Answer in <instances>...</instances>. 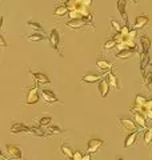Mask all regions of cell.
Listing matches in <instances>:
<instances>
[{
    "label": "cell",
    "instance_id": "cell-35",
    "mask_svg": "<svg viewBox=\"0 0 152 160\" xmlns=\"http://www.w3.org/2000/svg\"><path fill=\"white\" fill-rule=\"evenodd\" d=\"M136 35H138V33H136V29H131V32H129V35H128V39H129V40H134V39L136 38Z\"/></svg>",
    "mask_w": 152,
    "mask_h": 160
},
{
    "label": "cell",
    "instance_id": "cell-27",
    "mask_svg": "<svg viewBox=\"0 0 152 160\" xmlns=\"http://www.w3.org/2000/svg\"><path fill=\"white\" fill-rule=\"evenodd\" d=\"M152 143V128L147 129V131L144 132V144L145 147H149Z\"/></svg>",
    "mask_w": 152,
    "mask_h": 160
},
{
    "label": "cell",
    "instance_id": "cell-37",
    "mask_svg": "<svg viewBox=\"0 0 152 160\" xmlns=\"http://www.w3.org/2000/svg\"><path fill=\"white\" fill-rule=\"evenodd\" d=\"M83 6H85V7H91V4H92V0H83Z\"/></svg>",
    "mask_w": 152,
    "mask_h": 160
},
{
    "label": "cell",
    "instance_id": "cell-38",
    "mask_svg": "<svg viewBox=\"0 0 152 160\" xmlns=\"http://www.w3.org/2000/svg\"><path fill=\"white\" fill-rule=\"evenodd\" d=\"M145 116H147V120H152V111H145Z\"/></svg>",
    "mask_w": 152,
    "mask_h": 160
},
{
    "label": "cell",
    "instance_id": "cell-24",
    "mask_svg": "<svg viewBox=\"0 0 152 160\" xmlns=\"http://www.w3.org/2000/svg\"><path fill=\"white\" fill-rule=\"evenodd\" d=\"M115 47H118V43H116V40H114L112 38H109L105 40V43L103 44V51H109V49H112Z\"/></svg>",
    "mask_w": 152,
    "mask_h": 160
},
{
    "label": "cell",
    "instance_id": "cell-33",
    "mask_svg": "<svg viewBox=\"0 0 152 160\" xmlns=\"http://www.w3.org/2000/svg\"><path fill=\"white\" fill-rule=\"evenodd\" d=\"M83 156H84V153H83V152H80V151H75L72 160H83Z\"/></svg>",
    "mask_w": 152,
    "mask_h": 160
},
{
    "label": "cell",
    "instance_id": "cell-19",
    "mask_svg": "<svg viewBox=\"0 0 152 160\" xmlns=\"http://www.w3.org/2000/svg\"><path fill=\"white\" fill-rule=\"evenodd\" d=\"M140 44H141V49H143V53H148L149 48H151V39L147 36H141L140 38ZM141 53V55H143Z\"/></svg>",
    "mask_w": 152,
    "mask_h": 160
},
{
    "label": "cell",
    "instance_id": "cell-8",
    "mask_svg": "<svg viewBox=\"0 0 152 160\" xmlns=\"http://www.w3.org/2000/svg\"><path fill=\"white\" fill-rule=\"evenodd\" d=\"M87 22H85L84 19H76V20H68L67 23H65V26H67L68 28H72V29H83L87 27ZM91 26V24H89ZM92 27V26H91ZM94 28V27H92Z\"/></svg>",
    "mask_w": 152,
    "mask_h": 160
},
{
    "label": "cell",
    "instance_id": "cell-29",
    "mask_svg": "<svg viewBox=\"0 0 152 160\" xmlns=\"http://www.w3.org/2000/svg\"><path fill=\"white\" fill-rule=\"evenodd\" d=\"M145 102H147V99H145L144 96H141V95H136V98H135V106L143 107V108H144Z\"/></svg>",
    "mask_w": 152,
    "mask_h": 160
},
{
    "label": "cell",
    "instance_id": "cell-18",
    "mask_svg": "<svg viewBox=\"0 0 152 160\" xmlns=\"http://www.w3.org/2000/svg\"><path fill=\"white\" fill-rule=\"evenodd\" d=\"M134 53H136V49H123V51H119L118 53L115 55V58L116 59H128L131 56H134Z\"/></svg>",
    "mask_w": 152,
    "mask_h": 160
},
{
    "label": "cell",
    "instance_id": "cell-5",
    "mask_svg": "<svg viewBox=\"0 0 152 160\" xmlns=\"http://www.w3.org/2000/svg\"><path fill=\"white\" fill-rule=\"evenodd\" d=\"M119 123H120L121 128H124L125 131H128L129 133L138 131V124L135 123V120L129 119V118H120L119 119Z\"/></svg>",
    "mask_w": 152,
    "mask_h": 160
},
{
    "label": "cell",
    "instance_id": "cell-20",
    "mask_svg": "<svg viewBox=\"0 0 152 160\" xmlns=\"http://www.w3.org/2000/svg\"><path fill=\"white\" fill-rule=\"evenodd\" d=\"M55 15L56 16H64V15H68V12H69V8L65 6V3H63V4H59V6L55 8Z\"/></svg>",
    "mask_w": 152,
    "mask_h": 160
},
{
    "label": "cell",
    "instance_id": "cell-22",
    "mask_svg": "<svg viewBox=\"0 0 152 160\" xmlns=\"http://www.w3.org/2000/svg\"><path fill=\"white\" fill-rule=\"evenodd\" d=\"M25 39H27L28 42H31V43H38V42H42V40H44L45 38H44L43 33L35 32V33H31V35H27Z\"/></svg>",
    "mask_w": 152,
    "mask_h": 160
},
{
    "label": "cell",
    "instance_id": "cell-9",
    "mask_svg": "<svg viewBox=\"0 0 152 160\" xmlns=\"http://www.w3.org/2000/svg\"><path fill=\"white\" fill-rule=\"evenodd\" d=\"M104 78V75H100V73H87L82 78V84H94L96 82H100L101 79Z\"/></svg>",
    "mask_w": 152,
    "mask_h": 160
},
{
    "label": "cell",
    "instance_id": "cell-30",
    "mask_svg": "<svg viewBox=\"0 0 152 160\" xmlns=\"http://www.w3.org/2000/svg\"><path fill=\"white\" fill-rule=\"evenodd\" d=\"M38 123H39L40 127H47V126H49V123H51V118H49V116L40 118V119L38 120Z\"/></svg>",
    "mask_w": 152,
    "mask_h": 160
},
{
    "label": "cell",
    "instance_id": "cell-41",
    "mask_svg": "<svg viewBox=\"0 0 152 160\" xmlns=\"http://www.w3.org/2000/svg\"><path fill=\"white\" fill-rule=\"evenodd\" d=\"M132 3H134V4H138V3H139V0H132Z\"/></svg>",
    "mask_w": 152,
    "mask_h": 160
},
{
    "label": "cell",
    "instance_id": "cell-42",
    "mask_svg": "<svg viewBox=\"0 0 152 160\" xmlns=\"http://www.w3.org/2000/svg\"><path fill=\"white\" fill-rule=\"evenodd\" d=\"M116 160H124V159H123V158H121V156H119V158H118V159H116Z\"/></svg>",
    "mask_w": 152,
    "mask_h": 160
},
{
    "label": "cell",
    "instance_id": "cell-2",
    "mask_svg": "<svg viewBox=\"0 0 152 160\" xmlns=\"http://www.w3.org/2000/svg\"><path fill=\"white\" fill-rule=\"evenodd\" d=\"M4 151H6L7 156L11 158V159H22L23 158V153H22V148L16 144H6L4 146Z\"/></svg>",
    "mask_w": 152,
    "mask_h": 160
},
{
    "label": "cell",
    "instance_id": "cell-3",
    "mask_svg": "<svg viewBox=\"0 0 152 160\" xmlns=\"http://www.w3.org/2000/svg\"><path fill=\"white\" fill-rule=\"evenodd\" d=\"M48 42L51 44V47H52L55 51H58L60 53V56H63L62 53V49L59 48V44H60V36H59V31L56 28H52L49 32V36H48Z\"/></svg>",
    "mask_w": 152,
    "mask_h": 160
},
{
    "label": "cell",
    "instance_id": "cell-44",
    "mask_svg": "<svg viewBox=\"0 0 152 160\" xmlns=\"http://www.w3.org/2000/svg\"><path fill=\"white\" fill-rule=\"evenodd\" d=\"M151 72H152V64H151Z\"/></svg>",
    "mask_w": 152,
    "mask_h": 160
},
{
    "label": "cell",
    "instance_id": "cell-32",
    "mask_svg": "<svg viewBox=\"0 0 152 160\" xmlns=\"http://www.w3.org/2000/svg\"><path fill=\"white\" fill-rule=\"evenodd\" d=\"M120 32L123 33L125 38H128V35H129V32H131V29H129V24H124V26H123V28H121V31H120Z\"/></svg>",
    "mask_w": 152,
    "mask_h": 160
},
{
    "label": "cell",
    "instance_id": "cell-10",
    "mask_svg": "<svg viewBox=\"0 0 152 160\" xmlns=\"http://www.w3.org/2000/svg\"><path fill=\"white\" fill-rule=\"evenodd\" d=\"M134 115V120L138 126L143 129V128H148L147 127V116H145V109L144 111H140V112H135Z\"/></svg>",
    "mask_w": 152,
    "mask_h": 160
},
{
    "label": "cell",
    "instance_id": "cell-43",
    "mask_svg": "<svg viewBox=\"0 0 152 160\" xmlns=\"http://www.w3.org/2000/svg\"><path fill=\"white\" fill-rule=\"evenodd\" d=\"M76 3H83V0H76Z\"/></svg>",
    "mask_w": 152,
    "mask_h": 160
},
{
    "label": "cell",
    "instance_id": "cell-25",
    "mask_svg": "<svg viewBox=\"0 0 152 160\" xmlns=\"http://www.w3.org/2000/svg\"><path fill=\"white\" fill-rule=\"evenodd\" d=\"M47 129H48L47 136H52V135H59V133H63V132H64V129L60 128L59 126H51V127H48Z\"/></svg>",
    "mask_w": 152,
    "mask_h": 160
},
{
    "label": "cell",
    "instance_id": "cell-36",
    "mask_svg": "<svg viewBox=\"0 0 152 160\" xmlns=\"http://www.w3.org/2000/svg\"><path fill=\"white\" fill-rule=\"evenodd\" d=\"M0 46H2V47H7L6 39H4V36H3V35H2V36H0Z\"/></svg>",
    "mask_w": 152,
    "mask_h": 160
},
{
    "label": "cell",
    "instance_id": "cell-16",
    "mask_svg": "<svg viewBox=\"0 0 152 160\" xmlns=\"http://www.w3.org/2000/svg\"><path fill=\"white\" fill-rule=\"evenodd\" d=\"M148 22H149V19H148V16L144 13V15H140V16H138L135 19V23H134V28L135 29H138V28H143V27H145L147 24H148Z\"/></svg>",
    "mask_w": 152,
    "mask_h": 160
},
{
    "label": "cell",
    "instance_id": "cell-13",
    "mask_svg": "<svg viewBox=\"0 0 152 160\" xmlns=\"http://www.w3.org/2000/svg\"><path fill=\"white\" fill-rule=\"evenodd\" d=\"M141 128H139L138 131H135V132H131L128 133L125 136L124 139V148H132L135 146V143H136V139H138V135H139V131H140Z\"/></svg>",
    "mask_w": 152,
    "mask_h": 160
},
{
    "label": "cell",
    "instance_id": "cell-39",
    "mask_svg": "<svg viewBox=\"0 0 152 160\" xmlns=\"http://www.w3.org/2000/svg\"><path fill=\"white\" fill-rule=\"evenodd\" d=\"M83 160H91V153H84V156H83Z\"/></svg>",
    "mask_w": 152,
    "mask_h": 160
},
{
    "label": "cell",
    "instance_id": "cell-26",
    "mask_svg": "<svg viewBox=\"0 0 152 160\" xmlns=\"http://www.w3.org/2000/svg\"><path fill=\"white\" fill-rule=\"evenodd\" d=\"M109 24H111V28H114L116 32H120L123 26L119 23V20H116L115 18H109Z\"/></svg>",
    "mask_w": 152,
    "mask_h": 160
},
{
    "label": "cell",
    "instance_id": "cell-40",
    "mask_svg": "<svg viewBox=\"0 0 152 160\" xmlns=\"http://www.w3.org/2000/svg\"><path fill=\"white\" fill-rule=\"evenodd\" d=\"M0 159H2V160H8L6 156H4V153H2V155H0Z\"/></svg>",
    "mask_w": 152,
    "mask_h": 160
},
{
    "label": "cell",
    "instance_id": "cell-21",
    "mask_svg": "<svg viewBox=\"0 0 152 160\" xmlns=\"http://www.w3.org/2000/svg\"><path fill=\"white\" fill-rule=\"evenodd\" d=\"M28 129V127L23 123H13L11 127V132L12 133H20V132H25Z\"/></svg>",
    "mask_w": 152,
    "mask_h": 160
},
{
    "label": "cell",
    "instance_id": "cell-4",
    "mask_svg": "<svg viewBox=\"0 0 152 160\" xmlns=\"http://www.w3.org/2000/svg\"><path fill=\"white\" fill-rule=\"evenodd\" d=\"M40 96L43 98V100L47 104H55V103H60L59 98L56 96V93L51 89H42L40 91Z\"/></svg>",
    "mask_w": 152,
    "mask_h": 160
},
{
    "label": "cell",
    "instance_id": "cell-15",
    "mask_svg": "<svg viewBox=\"0 0 152 160\" xmlns=\"http://www.w3.org/2000/svg\"><path fill=\"white\" fill-rule=\"evenodd\" d=\"M125 6H127V0H118V11L120 13L121 19L124 20V24H128V16L125 13Z\"/></svg>",
    "mask_w": 152,
    "mask_h": 160
},
{
    "label": "cell",
    "instance_id": "cell-11",
    "mask_svg": "<svg viewBox=\"0 0 152 160\" xmlns=\"http://www.w3.org/2000/svg\"><path fill=\"white\" fill-rule=\"evenodd\" d=\"M96 66H98L99 69H101V71H105V72H109L114 69V63L108 62L107 59H103V58H99L98 60H96Z\"/></svg>",
    "mask_w": 152,
    "mask_h": 160
},
{
    "label": "cell",
    "instance_id": "cell-31",
    "mask_svg": "<svg viewBox=\"0 0 152 160\" xmlns=\"http://www.w3.org/2000/svg\"><path fill=\"white\" fill-rule=\"evenodd\" d=\"M143 79H144V84H145V86H148V87L152 86V72H145Z\"/></svg>",
    "mask_w": 152,
    "mask_h": 160
},
{
    "label": "cell",
    "instance_id": "cell-23",
    "mask_svg": "<svg viewBox=\"0 0 152 160\" xmlns=\"http://www.w3.org/2000/svg\"><path fill=\"white\" fill-rule=\"evenodd\" d=\"M25 133L36 135V136H47V133H44L42 127H28V129L25 131Z\"/></svg>",
    "mask_w": 152,
    "mask_h": 160
},
{
    "label": "cell",
    "instance_id": "cell-17",
    "mask_svg": "<svg viewBox=\"0 0 152 160\" xmlns=\"http://www.w3.org/2000/svg\"><path fill=\"white\" fill-rule=\"evenodd\" d=\"M59 149H60V153H62L64 158H67L68 160L73 158V153L75 152H73V149L69 147V144H62Z\"/></svg>",
    "mask_w": 152,
    "mask_h": 160
},
{
    "label": "cell",
    "instance_id": "cell-12",
    "mask_svg": "<svg viewBox=\"0 0 152 160\" xmlns=\"http://www.w3.org/2000/svg\"><path fill=\"white\" fill-rule=\"evenodd\" d=\"M104 76H105V79L108 80L109 86L112 87L115 91H119V89H120V82H119V79L116 78V75H115L112 71H109V72H107V73H104Z\"/></svg>",
    "mask_w": 152,
    "mask_h": 160
},
{
    "label": "cell",
    "instance_id": "cell-34",
    "mask_svg": "<svg viewBox=\"0 0 152 160\" xmlns=\"http://www.w3.org/2000/svg\"><path fill=\"white\" fill-rule=\"evenodd\" d=\"M144 109H145V111H152V98L147 99L145 106H144Z\"/></svg>",
    "mask_w": 152,
    "mask_h": 160
},
{
    "label": "cell",
    "instance_id": "cell-7",
    "mask_svg": "<svg viewBox=\"0 0 152 160\" xmlns=\"http://www.w3.org/2000/svg\"><path fill=\"white\" fill-rule=\"evenodd\" d=\"M104 144L103 139H98V138H91L88 140V146H87V152L88 153H95L98 152V149Z\"/></svg>",
    "mask_w": 152,
    "mask_h": 160
},
{
    "label": "cell",
    "instance_id": "cell-28",
    "mask_svg": "<svg viewBox=\"0 0 152 160\" xmlns=\"http://www.w3.org/2000/svg\"><path fill=\"white\" fill-rule=\"evenodd\" d=\"M27 26H28L29 28H32L33 31L39 32V33L43 31V27H42V24H39V23H36V22H32V20H29V22H27Z\"/></svg>",
    "mask_w": 152,
    "mask_h": 160
},
{
    "label": "cell",
    "instance_id": "cell-6",
    "mask_svg": "<svg viewBox=\"0 0 152 160\" xmlns=\"http://www.w3.org/2000/svg\"><path fill=\"white\" fill-rule=\"evenodd\" d=\"M29 75H31L32 80L35 82V86H42V84H49V79L47 75H44L43 72H32L29 71Z\"/></svg>",
    "mask_w": 152,
    "mask_h": 160
},
{
    "label": "cell",
    "instance_id": "cell-1",
    "mask_svg": "<svg viewBox=\"0 0 152 160\" xmlns=\"http://www.w3.org/2000/svg\"><path fill=\"white\" fill-rule=\"evenodd\" d=\"M27 91V99H25V104L28 106H35V104L39 103V99H40V95H39V87L38 86H33L32 88H25Z\"/></svg>",
    "mask_w": 152,
    "mask_h": 160
},
{
    "label": "cell",
    "instance_id": "cell-14",
    "mask_svg": "<svg viewBox=\"0 0 152 160\" xmlns=\"http://www.w3.org/2000/svg\"><path fill=\"white\" fill-rule=\"evenodd\" d=\"M109 83H108V80L107 79H101L100 82H99V86H98V88H99V93H100V96H101V99H105L107 98V95H108V92H109Z\"/></svg>",
    "mask_w": 152,
    "mask_h": 160
}]
</instances>
